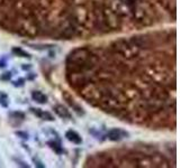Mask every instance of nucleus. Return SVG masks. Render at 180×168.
Wrapping results in <instances>:
<instances>
[{"label": "nucleus", "instance_id": "f257e3e1", "mask_svg": "<svg viewBox=\"0 0 180 168\" xmlns=\"http://www.w3.org/2000/svg\"><path fill=\"white\" fill-rule=\"evenodd\" d=\"M128 137L127 131L123 130L121 128H114L107 132V138L111 141H121L122 139Z\"/></svg>", "mask_w": 180, "mask_h": 168}, {"label": "nucleus", "instance_id": "f03ea898", "mask_svg": "<svg viewBox=\"0 0 180 168\" xmlns=\"http://www.w3.org/2000/svg\"><path fill=\"white\" fill-rule=\"evenodd\" d=\"M29 111L39 119H43V120L46 121H54V117L52 116V113H50L47 111H44V110L38 109V108H31Z\"/></svg>", "mask_w": 180, "mask_h": 168}, {"label": "nucleus", "instance_id": "7ed1b4c3", "mask_svg": "<svg viewBox=\"0 0 180 168\" xmlns=\"http://www.w3.org/2000/svg\"><path fill=\"white\" fill-rule=\"evenodd\" d=\"M53 110H54V112L60 118H62V119H71L70 111L64 105H62V104H56V105H54L53 106Z\"/></svg>", "mask_w": 180, "mask_h": 168}, {"label": "nucleus", "instance_id": "20e7f679", "mask_svg": "<svg viewBox=\"0 0 180 168\" xmlns=\"http://www.w3.org/2000/svg\"><path fill=\"white\" fill-rule=\"evenodd\" d=\"M66 138L69 141H71L72 144H76V145L82 144V138H81V136H80V134L74 130H68L66 131Z\"/></svg>", "mask_w": 180, "mask_h": 168}, {"label": "nucleus", "instance_id": "39448f33", "mask_svg": "<svg viewBox=\"0 0 180 168\" xmlns=\"http://www.w3.org/2000/svg\"><path fill=\"white\" fill-rule=\"evenodd\" d=\"M32 99L34 100L36 103H39V104L47 103V95L41 92V91H33L32 92Z\"/></svg>", "mask_w": 180, "mask_h": 168}, {"label": "nucleus", "instance_id": "423d86ee", "mask_svg": "<svg viewBox=\"0 0 180 168\" xmlns=\"http://www.w3.org/2000/svg\"><path fill=\"white\" fill-rule=\"evenodd\" d=\"M11 52H13V54H15L16 56H19V57H23V59H31L32 56L29 53H27V52H25L23 48L21 47H13V49H11Z\"/></svg>", "mask_w": 180, "mask_h": 168}, {"label": "nucleus", "instance_id": "0eeeda50", "mask_svg": "<svg viewBox=\"0 0 180 168\" xmlns=\"http://www.w3.org/2000/svg\"><path fill=\"white\" fill-rule=\"evenodd\" d=\"M0 105L2 108H8L9 105V96L4 91H0Z\"/></svg>", "mask_w": 180, "mask_h": 168}, {"label": "nucleus", "instance_id": "6e6552de", "mask_svg": "<svg viewBox=\"0 0 180 168\" xmlns=\"http://www.w3.org/2000/svg\"><path fill=\"white\" fill-rule=\"evenodd\" d=\"M9 117L11 119H15V120H21L23 121L25 119V113L24 112H21V111H16V112H11L9 114Z\"/></svg>", "mask_w": 180, "mask_h": 168}, {"label": "nucleus", "instance_id": "1a4fd4ad", "mask_svg": "<svg viewBox=\"0 0 180 168\" xmlns=\"http://www.w3.org/2000/svg\"><path fill=\"white\" fill-rule=\"evenodd\" d=\"M49 146L52 148L55 152H58V154H61V152H62V148L60 147V145L56 144L55 141H49Z\"/></svg>", "mask_w": 180, "mask_h": 168}, {"label": "nucleus", "instance_id": "9d476101", "mask_svg": "<svg viewBox=\"0 0 180 168\" xmlns=\"http://www.w3.org/2000/svg\"><path fill=\"white\" fill-rule=\"evenodd\" d=\"M24 84H25V79H18L13 82V85L16 86V88H21V86H24Z\"/></svg>", "mask_w": 180, "mask_h": 168}, {"label": "nucleus", "instance_id": "9b49d317", "mask_svg": "<svg viewBox=\"0 0 180 168\" xmlns=\"http://www.w3.org/2000/svg\"><path fill=\"white\" fill-rule=\"evenodd\" d=\"M15 134H16V136L21 137V139H25V140H27L28 138H29V136H28L27 132H24V131H16Z\"/></svg>", "mask_w": 180, "mask_h": 168}, {"label": "nucleus", "instance_id": "f8f14e48", "mask_svg": "<svg viewBox=\"0 0 180 168\" xmlns=\"http://www.w3.org/2000/svg\"><path fill=\"white\" fill-rule=\"evenodd\" d=\"M33 163L35 164L36 167H39V168H44L45 167V165H43V163H42V161L36 157H33Z\"/></svg>", "mask_w": 180, "mask_h": 168}, {"label": "nucleus", "instance_id": "ddd939ff", "mask_svg": "<svg viewBox=\"0 0 180 168\" xmlns=\"http://www.w3.org/2000/svg\"><path fill=\"white\" fill-rule=\"evenodd\" d=\"M10 79H11V73L10 72H6L0 76V80H1V81H9Z\"/></svg>", "mask_w": 180, "mask_h": 168}, {"label": "nucleus", "instance_id": "4468645a", "mask_svg": "<svg viewBox=\"0 0 180 168\" xmlns=\"http://www.w3.org/2000/svg\"><path fill=\"white\" fill-rule=\"evenodd\" d=\"M16 163H17V165H19V166H21V167L29 168V165H27V164H26V163H24V161L19 160V159H16Z\"/></svg>", "mask_w": 180, "mask_h": 168}, {"label": "nucleus", "instance_id": "2eb2a0df", "mask_svg": "<svg viewBox=\"0 0 180 168\" xmlns=\"http://www.w3.org/2000/svg\"><path fill=\"white\" fill-rule=\"evenodd\" d=\"M6 65H7V62L5 59H0V67H5Z\"/></svg>", "mask_w": 180, "mask_h": 168}]
</instances>
